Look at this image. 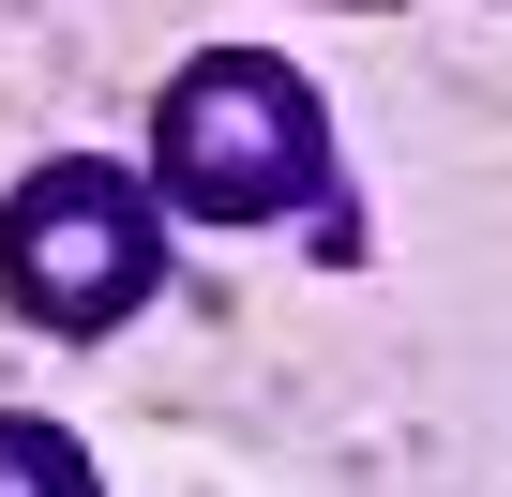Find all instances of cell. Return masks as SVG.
Returning <instances> with one entry per match:
<instances>
[{"instance_id": "6da1fadb", "label": "cell", "mask_w": 512, "mask_h": 497, "mask_svg": "<svg viewBox=\"0 0 512 497\" xmlns=\"http://www.w3.org/2000/svg\"><path fill=\"white\" fill-rule=\"evenodd\" d=\"M151 196L196 211V226H272V211H317L332 196V106L302 61L272 46H211L166 76L151 106Z\"/></svg>"}, {"instance_id": "7a4b0ae2", "label": "cell", "mask_w": 512, "mask_h": 497, "mask_svg": "<svg viewBox=\"0 0 512 497\" xmlns=\"http://www.w3.org/2000/svg\"><path fill=\"white\" fill-rule=\"evenodd\" d=\"M166 287V196L106 151H46L0 196V302L31 332H121Z\"/></svg>"}, {"instance_id": "3957f363", "label": "cell", "mask_w": 512, "mask_h": 497, "mask_svg": "<svg viewBox=\"0 0 512 497\" xmlns=\"http://www.w3.org/2000/svg\"><path fill=\"white\" fill-rule=\"evenodd\" d=\"M0 497H106V482H91V452H76L61 422L0 407Z\"/></svg>"}]
</instances>
